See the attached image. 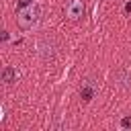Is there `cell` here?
<instances>
[{
  "instance_id": "obj_1",
  "label": "cell",
  "mask_w": 131,
  "mask_h": 131,
  "mask_svg": "<svg viewBox=\"0 0 131 131\" xmlns=\"http://www.w3.org/2000/svg\"><path fill=\"white\" fill-rule=\"evenodd\" d=\"M41 14H43L41 4L33 2V4H29V6H25V8H20V10H18V25H20L23 29L31 31V29H35V27L39 25Z\"/></svg>"
},
{
  "instance_id": "obj_2",
  "label": "cell",
  "mask_w": 131,
  "mask_h": 131,
  "mask_svg": "<svg viewBox=\"0 0 131 131\" xmlns=\"http://www.w3.org/2000/svg\"><path fill=\"white\" fill-rule=\"evenodd\" d=\"M55 51H57V41L51 37V35H43L39 41H37V53H39V57L41 59H51L53 55H55Z\"/></svg>"
},
{
  "instance_id": "obj_3",
  "label": "cell",
  "mask_w": 131,
  "mask_h": 131,
  "mask_svg": "<svg viewBox=\"0 0 131 131\" xmlns=\"http://www.w3.org/2000/svg\"><path fill=\"white\" fill-rule=\"evenodd\" d=\"M84 12H86V6H84L82 0H70L68 6H66V16H68L70 20H78V18H82Z\"/></svg>"
},
{
  "instance_id": "obj_4",
  "label": "cell",
  "mask_w": 131,
  "mask_h": 131,
  "mask_svg": "<svg viewBox=\"0 0 131 131\" xmlns=\"http://www.w3.org/2000/svg\"><path fill=\"white\" fill-rule=\"evenodd\" d=\"M94 96H96V84H94L92 80H86V82L80 86V98H82L84 102H90Z\"/></svg>"
},
{
  "instance_id": "obj_5",
  "label": "cell",
  "mask_w": 131,
  "mask_h": 131,
  "mask_svg": "<svg viewBox=\"0 0 131 131\" xmlns=\"http://www.w3.org/2000/svg\"><path fill=\"white\" fill-rule=\"evenodd\" d=\"M115 80H117V84H119V86H123V88L131 86V68H129V66H123V68L117 72Z\"/></svg>"
},
{
  "instance_id": "obj_6",
  "label": "cell",
  "mask_w": 131,
  "mask_h": 131,
  "mask_svg": "<svg viewBox=\"0 0 131 131\" xmlns=\"http://www.w3.org/2000/svg\"><path fill=\"white\" fill-rule=\"evenodd\" d=\"M16 78H18V74H16V70H14L12 66H4V68H2V82H4L6 86H8V84H14Z\"/></svg>"
},
{
  "instance_id": "obj_7",
  "label": "cell",
  "mask_w": 131,
  "mask_h": 131,
  "mask_svg": "<svg viewBox=\"0 0 131 131\" xmlns=\"http://www.w3.org/2000/svg\"><path fill=\"white\" fill-rule=\"evenodd\" d=\"M121 127L123 129H131V117H123L121 119Z\"/></svg>"
},
{
  "instance_id": "obj_8",
  "label": "cell",
  "mask_w": 131,
  "mask_h": 131,
  "mask_svg": "<svg viewBox=\"0 0 131 131\" xmlns=\"http://www.w3.org/2000/svg\"><path fill=\"white\" fill-rule=\"evenodd\" d=\"M29 4H33V0H18V6H20V8H25V6H29Z\"/></svg>"
}]
</instances>
